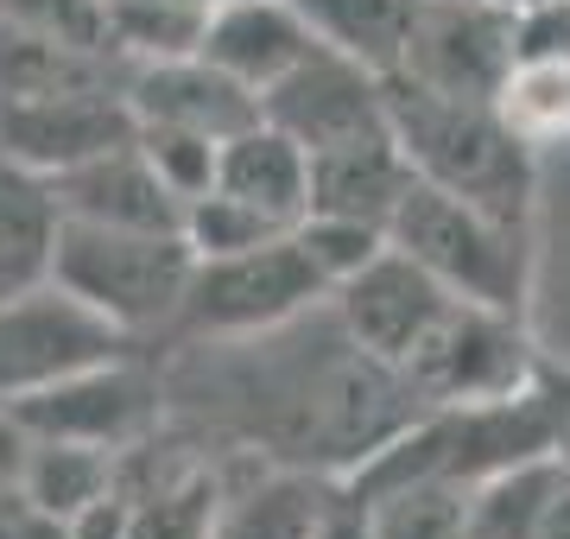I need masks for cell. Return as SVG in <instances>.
<instances>
[{
  "label": "cell",
  "instance_id": "obj_1",
  "mask_svg": "<svg viewBox=\"0 0 570 539\" xmlns=\"http://www.w3.org/2000/svg\"><path fill=\"white\" fill-rule=\"evenodd\" d=\"M387 127L406 153L412 178L469 197L508 223H532L539 159L513 140L489 96H438V89L387 77Z\"/></svg>",
  "mask_w": 570,
  "mask_h": 539
},
{
  "label": "cell",
  "instance_id": "obj_2",
  "mask_svg": "<svg viewBox=\"0 0 570 539\" xmlns=\"http://www.w3.org/2000/svg\"><path fill=\"white\" fill-rule=\"evenodd\" d=\"M387 248L412 267H425L450 298L494 305V312H532V223H508L494 209L450 197V190L412 178L400 209L387 216Z\"/></svg>",
  "mask_w": 570,
  "mask_h": 539
},
{
  "label": "cell",
  "instance_id": "obj_3",
  "mask_svg": "<svg viewBox=\"0 0 570 539\" xmlns=\"http://www.w3.org/2000/svg\"><path fill=\"white\" fill-rule=\"evenodd\" d=\"M51 280L140 343L146 331L178 324L184 286H190V248L178 228H102L58 216Z\"/></svg>",
  "mask_w": 570,
  "mask_h": 539
},
{
  "label": "cell",
  "instance_id": "obj_4",
  "mask_svg": "<svg viewBox=\"0 0 570 539\" xmlns=\"http://www.w3.org/2000/svg\"><path fill=\"white\" fill-rule=\"evenodd\" d=\"M324 298L330 286L292 242V228H279L254 248L190 261L178 331H190L197 343H247V336H273L298 317L324 312Z\"/></svg>",
  "mask_w": 570,
  "mask_h": 539
},
{
  "label": "cell",
  "instance_id": "obj_5",
  "mask_svg": "<svg viewBox=\"0 0 570 539\" xmlns=\"http://www.w3.org/2000/svg\"><path fill=\"white\" fill-rule=\"evenodd\" d=\"M393 374L406 381V394L419 406L508 400L539 381V350H532V331L520 312H494V305L456 298Z\"/></svg>",
  "mask_w": 570,
  "mask_h": 539
},
{
  "label": "cell",
  "instance_id": "obj_6",
  "mask_svg": "<svg viewBox=\"0 0 570 539\" xmlns=\"http://www.w3.org/2000/svg\"><path fill=\"white\" fill-rule=\"evenodd\" d=\"M127 350H134V336H121L108 317H96L51 273L20 292H0V400L7 406Z\"/></svg>",
  "mask_w": 570,
  "mask_h": 539
},
{
  "label": "cell",
  "instance_id": "obj_7",
  "mask_svg": "<svg viewBox=\"0 0 570 539\" xmlns=\"http://www.w3.org/2000/svg\"><path fill=\"white\" fill-rule=\"evenodd\" d=\"M13 413L32 438H70V444H96V451H140V438L159 425L165 388L140 355H108L89 369L63 374L39 394L13 400Z\"/></svg>",
  "mask_w": 570,
  "mask_h": 539
},
{
  "label": "cell",
  "instance_id": "obj_8",
  "mask_svg": "<svg viewBox=\"0 0 570 539\" xmlns=\"http://www.w3.org/2000/svg\"><path fill=\"white\" fill-rule=\"evenodd\" d=\"M456 298H450L425 267H412L400 248H381L367 267H355L343 286H330L324 312L336 317V331L367 355V362H381V369H400L412 350H419V336L450 312Z\"/></svg>",
  "mask_w": 570,
  "mask_h": 539
},
{
  "label": "cell",
  "instance_id": "obj_9",
  "mask_svg": "<svg viewBox=\"0 0 570 539\" xmlns=\"http://www.w3.org/2000/svg\"><path fill=\"white\" fill-rule=\"evenodd\" d=\"M121 140H134V115H127V96L108 84L0 96V159L39 171V178L77 166L89 153H108Z\"/></svg>",
  "mask_w": 570,
  "mask_h": 539
},
{
  "label": "cell",
  "instance_id": "obj_10",
  "mask_svg": "<svg viewBox=\"0 0 570 539\" xmlns=\"http://www.w3.org/2000/svg\"><path fill=\"white\" fill-rule=\"evenodd\" d=\"M261 121L292 134L305 153L343 146L355 134H381L387 127V77L311 45L305 58L261 96Z\"/></svg>",
  "mask_w": 570,
  "mask_h": 539
},
{
  "label": "cell",
  "instance_id": "obj_11",
  "mask_svg": "<svg viewBox=\"0 0 570 539\" xmlns=\"http://www.w3.org/2000/svg\"><path fill=\"white\" fill-rule=\"evenodd\" d=\"M513 58V20L494 0H425L412 20L400 84L438 89V96H489Z\"/></svg>",
  "mask_w": 570,
  "mask_h": 539
},
{
  "label": "cell",
  "instance_id": "obj_12",
  "mask_svg": "<svg viewBox=\"0 0 570 539\" xmlns=\"http://www.w3.org/2000/svg\"><path fill=\"white\" fill-rule=\"evenodd\" d=\"M121 96H127L134 127H184V134H204V140H228L235 127H247L261 115V102L242 84H228L223 70L204 63L197 51L134 63Z\"/></svg>",
  "mask_w": 570,
  "mask_h": 539
},
{
  "label": "cell",
  "instance_id": "obj_13",
  "mask_svg": "<svg viewBox=\"0 0 570 539\" xmlns=\"http://www.w3.org/2000/svg\"><path fill=\"white\" fill-rule=\"evenodd\" d=\"M51 204L70 223H102V228H178L184 204L165 190V178L146 166V153L134 140L89 153L77 166H63L45 178Z\"/></svg>",
  "mask_w": 570,
  "mask_h": 539
},
{
  "label": "cell",
  "instance_id": "obj_14",
  "mask_svg": "<svg viewBox=\"0 0 570 539\" xmlns=\"http://www.w3.org/2000/svg\"><path fill=\"white\" fill-rule=\"evenodd\" d=\"M305 51H311V32L285 0H209L204 32H197V58L216 63L228 84H242L254 102Z\"/></svg>",
  "mask_w": 570,
  "mask_h": 539
},
{
  "label": "cell",
  "instance_id": "obj_15",
  "mask_svg": "<svg viewBox=\"0 0 570 539\" xmlns=\"http://www.w3.org/2000/svg\"><path fill=\"white\" fill-rule=\"evenodd\" d=\"M343 482L317 477L311 463H254L242 482L216 489L209 539H311Z\"/></svg>",
  "mask_w": 570,
  "mask_h": 539
},
{
  "label": "cell",
  "instance_id": "obj_16",
  "mask_svg": "<svg viewBox=\"0 0 570 539\" xmlns=\"http://www.w3.org/2000/svg\"><path fill=\"white\" fill-rule=\"evenodd\" d=\"M209 190L247 204L273 228H292L311 209V153L292 134H279L273 121L254 115L247 127H235L216 146V178H209Z\"/></svg>",
  "mask_w": 570,
  "mask_h": 539
},
{
  "label": "cell",
  "instance_id": "obj_17",
  "mask_svg": "<svg viewBox=\"0 0 570 539\" xmlns=\"http://www.w3.org/2000/svg\"><path fill=\"white\" fill-rule=\"evenodd\" d=\"M406 185H412V166L400 140H393V127L311 153V209H330V216H355V223L387 228Z\"/></svg>",
  "mask_w": 570,
  "mask_h": 539
},
{
  "label": "cell",
  "instance_id": "obj_18",
  "mask_svg": "<svg viewBox=\"0 0 570 539\" xmlns=\"http://www.w3.org/2000/svg\"><path fill=\"white\" fill-rule=\"evenodd\" d=\"M564 489H570V457L558 444L513 457V463H501V470H489L482 482L463 489V527L475 539H532Z\"/></svg>",
  "mask_w": 570,
  "mask_h": 539
},
{
  "label": "cell",
  "instance_id": "obj_19",
  "mask_svg": "<svg viewBox=\"0 0 570 539\" xmlns=\"http://www.w3.org/2000/svg\"><path fill=\"white\" fill-rule=\"evenodd\" d=\"M285 7L305 20L311 45L362 63L374 77H393L425 0H285Z\"/></svg>",
  "mask_w": 570,
  "mask_h": 539
},
{
  "label": "cell",
  "instance_id": "obj_20",
  "mask_svg": "<svg viewBox=\"0 0 570 539\" xmlns=\"http://www.w3.org/2000/svg\"><path fill=\"white\" fill-rule=\"evenodd\" d=\"M489 108L501 115V127L527 146L532 159L570 153V51L508 58L501 84L489 89Z\"/></svg>",
  "mask_w": 570,
  "mask_h": 539
},
{
  "label": "cell",
  "instance_id": "obj_21",
  "mask_svg": "<svg viewBox=\"0 0 570 539\" xmlns=\"http://www.w3.org/2000/svg\"><path fill=\"white\" fill-rule=\"evenodd\" d=\"M115 482H121V451H96V444H70V438H32L20 496L58 527H70L89 508L115 501Z\"/></svg>",
  "mask_w": 570,
  "mask_h": 539
},
{
  "label": "cell",
  "instance_id": "obj_22",
  "mask_svg": "<svg viewBox=\"0 0 570 539\" xmlns=\"http://www.w3.org/2000/svg\"><path fill=\"white\" fill-rule=\"evenodd\" d=\"M58 242V204L39 171L0 159V292H20L51 273Z\"/></svg>",
  "mask_w": 570,
  "mask_h": 539
},
{
  "label": "cell",
  "instance_id": "obj_23",
  "mask_svg": "<svg viewBox=\"0 0 570 539\" xmlns=\"http://www.w3.org/2000/svg\"><path fill=\"white\" fill-rule=\"evenodd\" d=\"M362 501L367 539H450L463 533V489L438 477H400L374 489H348Z\"/></svg>",
  "mask_w": 570,
  "mask_h": 539
},
{
  "label": "cell",
  "instance_id": "obj_24",
  "mask_svg": "<svg viewBox=\"0 0 570 539\" xmlns=\"http://www.w3.org/2000/svg\"><path fill=\"white\" fill-rule=\"evenodd\" d=\"M216 470L190 463L171 482H159L153 496H134L121 508V539H209V514H216Z\"/></svg>",
  "mask_w": 570,
  "mask_h": 539
},
{
  "label": "cell",
  "instance_id": "obj_25",
  "mask_svg": "<svg viewBox=\"0 0 570 539\" xmlns=\"http://www.w3.org/2000/svg\"><path fill=\"white\" fill-rule=\"evenodd\" d=\"M292 242L305 248V261L317 267L324 286H343L355 267H367L374 254L387 248V228L374 223H355V216H330V209H305L292 223Z\"/></svg>",
  "mask_w": 570,
  "mask_h": 539
},
{
  "label": "cell",
  "instance_id": "obj_26",
  "mask_svg": "<svg viewBox=\"0 0 570 539\" xmlns=\"http://www.w3.org/2000/svg\"><path fill=\"white\" fill-rule=\"evenodd\" d=\"M134 146L146 153V166L165 178V190L190 204L204 197L209 178H216V146L223 140H204V134H184V127H134Z\"/></svg>",
  "mask_w": 570,
  "mask_h": 539
},
{
  "label": "cell",
  "instance_id": "obj_27",
  "mask_svg": "<svg viewBox=\"0 0 570 539\" xmlns=\"http://www.w3.org/2000/svg\"><path fill=\"white\" fill-rule=\"evenodd\" d=\"M26 451H32V432L20 425V413L0 400V496L7 489H20V477H26Z\"/></svg>",
  "mask_w": 570,
  "mask_h": 539
},
{
  "label": "cell",
  "instance_id": "obj_28",
  "mask_svg": "<svg viewBox=\"0 0 570 539\" xmlns=\"http://www.w3.org/2000/svg\"><path fill=\"white\" fill-rule=\"evenodd\" d=\"M311 539H367L362 501L348 496V489H336V501L324 508V520H317V533H311Z\"/></svg>",
  "mask_w": 570,
  "mask_h": 539
},
{
  "label": "cell",
  "instance_id": "obj_29",
  "mask_svg": "<svg viewBox=\"0 0 570 539\" xmlns=\"http://www.w3.org/2000/svg\"><path fill=\"white\" fill-rule=\"evenodd\" d=\"M532 539H570V489L551 501V514L539 520V533H532Z\"/></svg>",
  "mask_w": 570,
  "mask_h": 539
},
{
  "label": "cell",
  "instance_id": "obj_30",
  "mask_svg": "<svg viewBox=\"0 0 570 539\" xmlns=\"http://www.w3.org/2000/svg\"><path fill=\"white\" fill-rule=\"evenodd\" d=\"M551 406H558V451L570 457V400H551Z\"/></svg>",
  "mask_w": 570,
  "mask_h": 539
},
{
  "label": "cell",
  "instance_id": "obj_31",
  "mask_svg": "<svg viewBox=\"0 0 570 539\" xmlns=\"http://www.w3.org/2000/svg\"><path fill=\"white\" fill-rule=\"evenodd\" d=\"M494 7H508V13H513V7H532V0H494Z\"/></svg>",
  "mask_w": 570,
  "mask_h": 539
},
{
  "label": "cell",
  "instance_id": "obj_32",
  "mask_svg": "<svg viewBox=\"0 0 570 539\" xmlns=\"http://www.w3.org/2000/svg\"><path fill=\"white\" fill-rule=\"evenodd\" d=\"M450 539H475V533H469V527H463V533H450Z\"/></svg>",
  "mask_w": 570,
  "mask_h": 539
}]
</instances>
